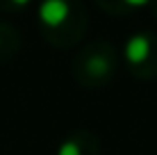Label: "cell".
Here are the masks:
<instances>
[{"label": "cell", "mask_w": 157, "mask_h": 155, "mask_svg": "<svg viewBox=\"0 0 157 155\" xmlns=\"http://www.w3.org/2000/svg\"><path fill=\"white\" fill-rule=\"evenodd\" d=\"M148 7H150V14H153V18L157 21V0H150Z\"/></svg>", "instance_id": "cell-8"}, {"label": "cell", "mask_w": 157, "mask_h": 155, "mask_svg": "<svg viewBox=\"0 0 157 155\" xmlns=\"http://www.w3.org/2000/svg\"><path fill=\"white\" fill-rule=\"evenodd\" d=\"M150 0H94V5L109 16H130L137 9L148 7Z\"/></svg>", "instance_id": "cell-6"}, {"label": "cell", "mask_w": 157, "mask_h": 155, "mask_svg": "<svg viewBox=\"0 0 157 155\" xmlns=\"http://www.w3.org/2000/svg\"><path fill=\"white\" fill-rule=\"evenodd\" d=\"M32 0H0V12H23Z\"/></svg>", "instance_id": "cell-7"}, {"label": "cell", "mask_w": 157, "mask_h": 155, "mask_svg": "<svg viewBox=\"0 0 157 155\" xmlns=\"http://www.w3.org/2000/svg\"><path fill=\"white\" fill-rule=\"evenodd\" d=\"M57 155H100V139L86 128H78L59 144Z\"/></svg>", "instance_id": "cell-4"}, {"label": "cell", "mask_w": 157, "mask_h": 155, "mask_svg": "<svg viewBox=\"0 0 157 155\" xmlns=\"http://www.w3.org/2000/svg\"><path fill=\"white\" fill-rule=\"evenodd\" d=\"M21 32L14 28L12 23L0 21V64L12 62L21 50Z\"/></svg>", "instance_id": "cell-5"}, {"label": "cell", "mask_w": 157, "mask_h": 155, "mask_svg": "<svg viewBox=\"0 0 157 155\" xmlns=\"http://www.w3.org/2000/svg\"><path fill=\"white\" fill-rule=\"evenodd\" d=\"M118 50L105 39L84 44L71 60V76L82 89H105L118 73Z\"/></svg>", "instance_id": "cell-2"}, {"label": "cell", "mask_w": 157, "mask_h": 155, "mask_svg": "<svg viewBox=\"0 0 157 155\" xmlns=\"http://www.w3.org/2000/svg\"><path fill=\"white\" fill-rule=\"evenodd\" d=\"M123 64L128 73L137 80L157 78V34L155 32H134L123 46Z\"/></svg>", "instance_id": "cell-3"}, {"label": "cell", "mask_w": 157, "mask_h": 155, "mask_svg": "<svg viewBox=\"0 0 157 155\" xmlns=\"http://www.w3.org/2000/svg\"><path fill=\"white\" fill-rule=\"evenodd\" d=\"M36 21L41 37L59 50L75 48L89 28V14L82 0H41Z\"/></svg>", "instance_id": "cell-1"}]
</instances>
